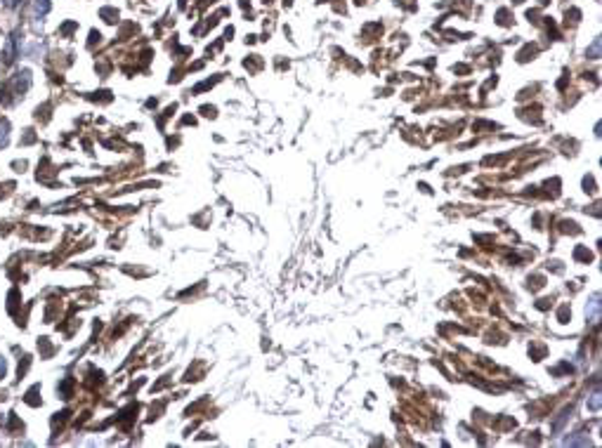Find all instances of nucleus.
Returning <instances> with one entry per match:
<instances>
[{
    "mask_svg": "<svg viewBox=\"0 0 602 448\" xmlns=\"http://www.w3.org/2000/svg\"><path fill=\"white\" fill-rule=\"evenodd\" d=\"M28 85H31V71H28V69H24V71H19L17 78H14V90L21 95V92H26V90H28Z\"/></svg>",
    "mask_w": 602,
    "mask_h": 448,
    "instance_id": "f257e3e1",
    "label": "nucleus"
},
{
    "mask_svg": "<svg viewBox=\"0 0 602 448\" xmlns=\"http://www.w3.org/2000/svg\"><path fill=\"white\" fill-rule=\"evenodd\" d=\"M586 314H588V319L593 323H598V319H600V297L595 295L591 302H588V307H586Z\"/></svg>",
    "mask_w": 602,
    "mask_h": 448,
    "instance_id": "f03ea898",
    "label": "nucleus"
},
{
    "mask_svg": "<svg viewBox=\"0 0 602 448\" xmlns=\"http://www.w3.org/2000/svg\"><path fill=\"white\" fill-rule=\"evenodd\" d=\"M14 43H17V33L7 38V45H5V64H9L12 59H14V54H17V50H14Z\"/></svg>",
    "mask_w": 602,
    "mask_h": 448,
    "instance_id": "7ed1b4c3",
    "label": "nucleus"
},
{
    "mask_svg": "<svg viewBox=\"0 0 602 448\" xmlns=\"http://www.w3.org/2000/svg\"><path fill=\"white\" fill-rule=\"evenodd\" d=\"M33 12L36 14H47L50 12V0H36L33 2Z\"/></svg>",
    "mask_w": 602,
    "mask_h": 448,
    "instance_id": "20e7f679",
    "label": "nucleus"
},
{
    "mask_svg": "<svg viewBox=\"0 0 602 448\" xmlns=\"http://www.w3.org/2000/svg\"><path fill=\"white\" fill-rule=\"evenodd\" d=\"M7 132H9V123L7 120H0V149L7 144Z\"/></svg>",
    "mask_w": 602,
    "mask_h": 448,
    "instance_id": "39448f33",
    "label": "nucleus"
},
{
    "mask_svg": "<svg viewBox=\"0 0 602 448\" xmlns=\"http://www.w3.org/2000/svg\"><path fill=\"white\" fill-rule=\"evenodd\" d=\"M588 54H591V59H598V57H600V38H595V40H593V45H591Z\"/></svg>",
    "mask_w": 602,
    "mask_h": 448,
    "instance_id": "423d86ee",
    "label": "nucleus"
},
{
    "mask_svg": "<svg viewBox=\"0 0 602 448\" xmlns=\"http://www.w3.org/2000/svg\"><path fill=\"white\" fill-rule=\"evenodd\" d=\"M600 408V394H593V399H591V411H598Z\"/></svg>",
    "mask_w": 602,
    "mask_h": 448,
    "instance_id": "0eeeda50",
    "label": "nucleus"
},
{
    "mask_svg": "<svg viewBox=\"0 0 602 448\" xmlns=\"http://www.w3.org/2000/svg\"><path fill=\"white\" fill-rule=\"evenodd\" d=\"M5 375V361H2V356H0V377Z\"/></svg>",
    "mask_w": 602,
    "mask_h": 448,
    "instance_id": "6e6552de",
    "label": "nucleus"
},
{
    "mask_svg": "<svg viewBox=\"0 0 602 448\" xmlns=\"http://www.w3.org/2000/svg\"><path fill=\"white\" fill-rule=\"evenodd\" d=\"M5 5L7 7H17V0H5Z\"/></svg>",
    "mask_w": 602,
    "mask_h": 448,
    "instance_id": "1a4fd4ad",
    "label": "nucleus"
}]
</instances>
